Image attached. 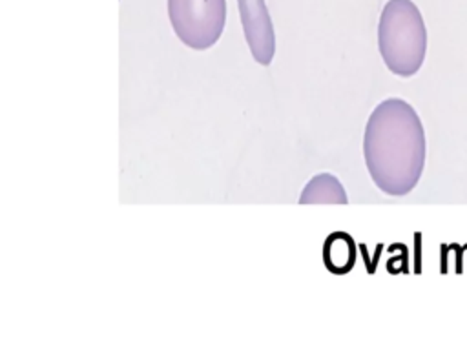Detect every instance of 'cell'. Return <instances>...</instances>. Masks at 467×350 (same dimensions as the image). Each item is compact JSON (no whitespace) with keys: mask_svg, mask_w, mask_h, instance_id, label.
I'll return each mask as SVG.
<instances>
[{"mask_svg":"<svg viewBox=\"0 0 467 350\" xmlns=\"http://www.w3.org/2000/svg\"><path fill=\"white\" fill-rule=\"evenodd\" d=\"M425 155V129L416 109L398 97L381 100L363 133L365 166L378 190L392 197L410 193L421 179Z\"/></svg>","mask_w":467,"mask_h":350,"instance_id":"cell-1","label":"cell"},{"mask_svg":"<svg viewBox=\"0 0 467 350\" xmlns=\"http://www.w3.org/2000/svg\"><path fill=\"white\" fill-rule=\"evenodd\" d=\"M378 49L390 73L416 75L427 53V27L412 0H387L378 24Z\"/></svg>","mask_w":467,"mask_h":350,"instance_id":"cell-2","label":"cell"},{"mask_svg":"<svg viewBox=\"0 0 467 350\" xmlns=\"http://www.w3.org/2000/svg\"><path fill=\"white\" fill-rule=\"evenodd\" d=\"M168 16L177 38L190 49L217 44L226 24V0H168Z\"/></svg>","mask_w":467,"mask_h":350,"instance_id":"cell-3","label":"cell"},{"mask_svg":"<svg viewBox=\"0 0 467 350\" xmlns=\"http://www.w3.org/2000/svg\"><path fill=\"white\" fill-rule=\"evenodd\" d=\"M244 40L254 60L270 66L275 55V33L265 0H237Z\"/></svg>","mask_w":467,"mask_h":350,"instance_id":"cell-4","label":"cell"},{"mask_svg":"<svg viewBox=\"0 0 467 350\" xmlns=\"http://www.w3.org/2000/svg\"><path fill=\"white\" fill-rule=\"evenodd\" d=\"M299 204H348V197L339 179L323 171L305 184Z\"/></svg>","mask_w":467,"mask_h":350,"instance_id":"cell-5","label":"cell"}]
</instances>
